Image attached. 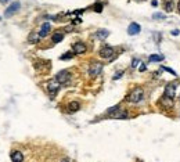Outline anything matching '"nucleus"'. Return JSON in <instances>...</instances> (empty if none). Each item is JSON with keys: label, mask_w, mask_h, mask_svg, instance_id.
<instances>
[{"label": "nucleus", "mask_w": 180, "mask_h": 162, "mask_svg": "<svg viewBox=\"0 0 180 162\" xmlns=\"http://www.w3.org/2000/svg\"><path fill=\"white\" fill-rule=\"evenodd\" d=\"M143 96H144V92H143V89L141 87H134L132 92L129 93V96L126 97V100L129 101V103H139V101L143 100Z\"/></svg>", "instance_id": "f257e3e1"}, {"label": "nucleus", "mask_w": 180, "mask_h": 162, "mask_svg": "<svg viewBox=\"0 0 180 162\" xmlns=\"http://www.w3.org/2000/svg\"><path fill=\"white\" fill-rule=\"evenodd\" d=\"M102 71V64L101 62H97L94 61L92 65H90V68H89V74H90V76H97V75H100Z\"/></svg>", "instance_id": "f03ea898"}, {"label": "nucleus", "mask_w": 180, "mask_h": 162, "mask_svg": "<svg viewBox=\"0 0 180 162\" xmlns=\"http://www.w3.org/2000/svg\"><path fill=\"white\" fill-rule=\"evenodd\" d=\"M20 7H21V4H20V1H16V3H13V4H10L7 8H6V11H4V17L6 18H8V17L14 16L17 11L20 10Z\"/></svg>", "instance_id": "7ed1b4c3"}, {"label": "nucleus", "mask_w": 180, "mask_h": 162, "mask_svg": "<svg viewBox=\"0 0 180 162\" xmlns=\"http://www.w3.org/2000/svg\"><path fill=\"white\" fill-rule=\"evenodd\" d=\"M69 79H71V74L68 72V71H61V72H58V74L55 75V80H57L60 85L67 83Z\"/></svg>", "instance_id": "20e7f679"}, {"label": "nucleus", "mask_w": 180, "mask_h": 162, "mask_svg": "<svg viewBox=\"0 0 180 162\" xmlns=\"http://www.w3.org/2000/svg\"><path fill=\"white\" fill-rule=\"evenodd\" d=\"M165 97H169V99H175L176 96V85L175 83H168L165 86V92H164Z\"/></svg>", "instance_id": "39448f33"}, {"label": "nucleus", "mask_w": 180, "mask_h": 162, "mask_svg": "<svg viewBox=\"0 0 180 162\" xmlns=\"http://www.w3.org/2000/svg\"><path fill=\"white\" fill-rule=\"evenodd\" d=\"M100 55H101L102 58H110V57L114 55V49L110 46H104L100 50Z\"/></svg>", "instance_id": "423d86ee"}, {"label": "nucleus", "mask_w": 180, "mask_h": 162, "mask_svg": "<svg viewBox=\"0 0 180 162\" xmlns=\"http://www.w3.org/2000/svg\"><path fill=\"white\" fill-rule=\"evenodd\" d=\"M140 31H141V26L137 22H132L129 25V28H127V33L129 35H137V33H140Z\"/></svg>", "instance_id": "0eeeda50"}, {"label": "nucleus", "mask_w": 180, "mask_h": 162, "mask_svg": "<svg viewBox=\"0 0 180 162\" xmlns=\"http://www.w3.org/2000/svg\"><path fill=\"white\" fill-rule=\"evenodd\" d=\"M47 87H49L50 96H51V97H54L55 93H57V90L60 89V83H58L57 80H53V82H50V83H49V86H47Z\"/></svg>", "instance_id": "6e6552de"}, {"label": "nucleus", "mask_w": 180, "mask_h": 162, "mask_svg": "<svg viewBox=\"0 0 180 162\" xmlns=\"http://www.w3.org/2000/svg\"><path fill=\"white\" fill-rule=\"evenodd\" d=\"M73 51L76 54H83L86 51V45L82 43V42H76V43L73 45Z\"/></svg>", "instance_id": "1a4fd4ad"}, {"label": "nucleus", "mask_w": 180, "mask_h": 162, "mask_svg": "<svg viewBox=\"0 0 180 162\" xmlns=\"http://www.w3.org/2000/svg\"><path fill=\"white\" fill-rule=\"evenodd\" d=\"M50 24L49 22H44L43 25H42V28H40V32H39V36L40 38H44V36H47L49 35V32H50Z\"/></svg>", "instance_id": "9d476101"}, {"label": "nucleus", "mask_w": 180, "mask_h": 162, "mask_svg": "<svg viewBox=\"0 0 180 162\" xmlns=\"http://www.w3.org/2000/svg\"><path fill=\"white\" fill-rule=\"evenodd\" d=\"M11 161L13 162H22L24 161V155L21 151H13L11 153Z\"/></svg>", "instance_id": "9b49d317"}, {"label": "nucleus", "mask_w": 180, "mask_h": 162, "mask_svg": "<svg viewBox=\"0 0 180 162\" xmlns=\"http://www.w3.org/2000/svg\"><path fill=\"white\" fill-rule=\"evenodd\" d=\"M108 35H110V32L107 31V29H100V31L96 32V36H97L98 39H101V40H104V39L107 38Z\"/></svg>", "instance_id": "f8f14e48"}, {"label": "nucleus", "mask_w": 180, "mask_h": 162, "mask_svg": "<svg viewBox=\"0 0 180 162\" xmlns=\"http://www.w3.org/2000/svg\"><path fill=\"white\" fill-rule=\"evenodd\" d=\"M161 103L164 104L166 108H172L173 107V99H169V97H162V100H161Z\"/></svg>", "instance_id": "ddd939ff"}, {"label": "nucleus", "mask_w": 180, "mask_h": 162, "mask_svg": "<svg viewBox=\"0 0 180 162\" xmlns=\"http://www.w3.org/2000/svg\"><path fill=\"white\" fill-rule=\"evenodd\" d=\"M173 1L175 0H164V3H165V10L168 11V13H171L173 10Z\"/></svg>", "instance_id": "4468645a"}, {"label": "nucleus", "mask_w": 180, "mask_h": 162, "mask_svg": "<svg viewBox=\"0 0 180 162\" xmlns=\"http://www.w3.org/2000/svg\"><path fill=\"white\" fill-rule=\"evenodd\" d=\"M150 62H157V61H162L164 60V55H158V54H152L148 57Z\"/></svg>", "instance_id": "2eb2a0df"}, {"label": "nucleus", "mask_w": 180, "mask_h": 162, "mask_svg": "<svg viewBox=\"0 0 180 162\" xmlns=\"http://www.w3.org/2000/svg\"><path fill=\"white\" fill-rule=\"evenodd\" d=\"M68 109H69V112H75V111H78L79 107H80V104H79L78 101H73V103H71L69 105H68Z\"/></svg>", "instance_id": "dca6fc26"}, {"label": "nucleus", "mask_w": 180, "mask_h": 162, "mask_svg": "<svg viewBox=\"0 0 180 162\" xmlns=\"http://www.w3.org/2000/svg\"><path fill=\"white\" fill-rule=\"evenodd\" d=\"M63 39H64V35H63V33L57 32V33H54V35H53V38H51V40H53L54 43H60V42H61Z\"/></svg>", "instance_id": "f3484780"}, {"label": "nucleus", "mask_w": 180, "mask_h": 162, "mask_svg": "<svg viewBox=\"0 0 180 162\" xmlns=\"http://www.w3.org/2000/svg\"><path fill=\"white\" fill-rule=\"evenodd\" d=\"M39 33H31L29 35V42H32V43H35V42H38V39H39Z\"/></svg>", "instance_id": "a211bd4d"}, {"label": "nucleus", "mask_w": 180, "mask_h": 162, "mask_svg": "<svg viewBox=\"0 0 180 162\" xmlns=\"http://www.w3.org/2000/svg\"><path fill=\"white\" fill-rule=\"evenodd\" d=\"M152 18H155V20H164L165 14H162V13H155V14L152 16Z\"/></svg>", "instance_id": "6ab92c4d"}, {"label": "nucleus", "mask_w": 180, "mask_h": 162, "mask_svg": "<svg viewBox=\"0 0 180 162\" xmlns=\"http://www.w3.org/2000/svg\"><path fill=\"white\" fill-rule=\"evenodd\" d=\"M94 10H96L97 13H101V11H102V4H101V3H97V4H94Z\"/></svg>", "instance_id": "aec40b11"}, {"label": "nucleus", "mask_w": 180, "mask_h": 162, "mask_svg": "<svg viewBox=\"0 0 180 162\" xmlns=\"http://www.w3.org/2000/svg\"><path fill=\"white\" fill-rule=\"evenodd\" d=\"M72 57H73V53H67L61 55V60H68V58H72Z\"/></svg>", "instance_id": "412c9836"}, {"label": "nucleus", "mask_w": 180, "mask_h": 162, "mask_svg": "<svg viewBox=\"0 0 180 162\" xmlns=\"http://www.w3.org/2000/svg\"><path fill=\"white\" fill-rule=\"evenodd\" d=\"M162 70H165V71H168V72H171V74H172L173 76H176V75H177V74H176V71H173V70H171V68H168V67H164V68H162Z\"/></svg>", "instance_id": "4be33fe9"}, {"label": "nucleus", "mask_w": 180, "mask_h": 162, "mask_svg": "<svg viewBox=\"0 0 180 162\" xmlns=\"http://www.w3.org/2000/svg\"><path fill=\"white\" fill-rule=\"evenodd\" d=\"M139 60H137V58H133V62H132V67H133V68H136V67H137V65H139Z\"/></svg>", "instance_id": "5701e85b"}, {"label": "nucleus", "mask_w": 180, "mask_h": 162, "mask_svg": "<svg viewBox=\"0 0 180 162\" xmlns=\"http://www.w3.org/2000/svg\"><path fill=\"white\" fill-rule=\"evenodd\" d=\"M122 74H123L122 71H118V72H117V75H114V79H119V78L122 76Z\"/></svg>", "instance_id": "b1692460"}, {"label": "nucleus", "mask_w": 180, "mask_h": 162, "mask_svg": "<svg viewBox=\"0 0 180 162\" xmlns=\"http://www.w3.org/2000/svg\"><path fill=\"white\" fill-rule=\"evenodd\" d=\"M139 70H140L141 72H143V71H146V65H144V64H141V65H140V68H139Z\"/></svg>", "instance_id": "393cba45"}, {"label": "nucleus", "mask_w": 180, "mask_h": 162, "mask_svg": "<svg viewBox=\"0 0 180 162\" xmlns=\"http://www.w3.org/2000/svg\"><path fill=\"white\" fill-rule=\"evenodd\" d=\"M180 32L179 31H172V35H175V36H177V35H179Z\"/></svg>", "instance_id": "a878e982"}, {"label": "nucleus", "mask_w": 180, "mask_h": 162, "mask_svg": "<svg viewBox=\"0 0 180 162\" xmlns=\"http://www.w3.org/2000/svg\"><path fill=\"white\" fill-rule=\"evenodd\" d=\"M61 162H69V159H63Z\"/></svg>", "instance_id": "bb28decb"}, {"label": "nucleus", "mask_w": 180, "mask_h": 162, "mask_svg": "<svg viewBox=\"0 0 180 162\" xmlns=\"http://www.w3.org/2000/svg\"><path fill=\"white\" fill-rule=\"evenodd\" d=\"M177 8H179V11H180V1H179V4H177Z\"/></svg>", "instance_id": "cd10ccee"}, {"label": "nucleus", "mask_w": 180, "mask_h": 162, "mask_svg": "<svg viewBox=\"0 0 180 162\" xmlns=\"http://www.w3.org/2000/svg\"><path fill=\"white\" fill-rule=\"evenodd\" d=\"M0 1H3V3H6V1H8V0H0Z\"/></svg>", "instance_id": "c85d7f7f"}]
</instances>
